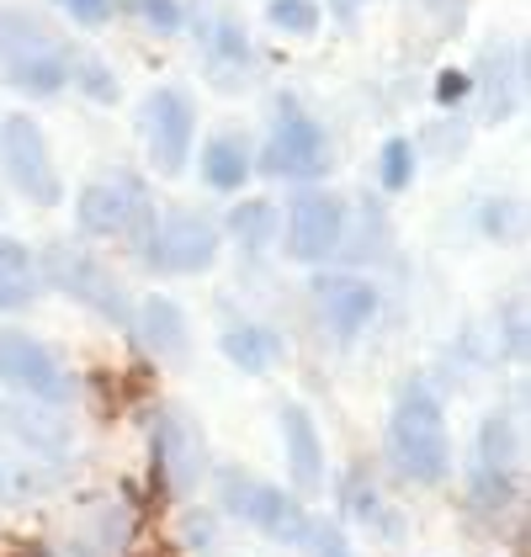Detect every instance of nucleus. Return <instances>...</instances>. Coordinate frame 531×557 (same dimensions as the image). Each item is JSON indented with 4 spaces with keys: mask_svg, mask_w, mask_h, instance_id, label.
<instances>
[{
    "mask_svg": "<svg viewBox=\"0 0 531 557\" xmlns=\"http://www.w3.org/2000/svg\"><path fill=\"white\" fill-rule=\"evenodd\" d=\"M388 457H394V468L404 472L409 483H420V488L442 483L446 472H452L446 414H442V404H436V393L425 383H409L398 393L394 420H388Z\"/></svg>",
    "mask_w": 531,
    "mask_h": 557,
    "instance_id": "obj_1",
    "label": "nucleus"
},
{
    "mask_svg": "<svg viewBox=\"0 0 531 557\" xmlns=\"http://www.w3.org/2000/svg\"><path fill=\"white\" fill-rule=\"evenodd\" d=\"M44 451H59V430L27 420L22 409H0V505H22L59 483Z\"/></svg>",
    "mask_w": 531,
    "mask_h": 557,
    "instance_id": "obj_2",
    "label": "nucleus"
},
{
    "mask_svg": "<svg viewBox=\"0 0 531 557\" xmlns=\"http://www.w3.org/2000/svg\"><path fill=\"white\" fill-rule=\"evenodd\" d=\"M219 499H223V510L229 515H239L245 525L266 531V536L282 542V547H304V536H309L313 515L304 510V499H293L287 488L266 483V478H256V472L219 468Z\"/></svg>",
    "mask_w": 531,
    "mask_h": 557,
    "instance_id": "obj_3",
    "label": "nucleus"
},
{
    "mask_svg": "<svg viewBox=\"0 0 531 557\" xmlns=\"http://www.w3.org/2000/svg\"><path fill=\"white\" fill-rule=\"evenodd\" d=\"M0 48H5V75H11L16 90H33V96L64 90V81H70V59L53 48V38H48L33 16L11 11V16L0 22Z\"/></svg>",
    "mask_w": 531,
    "mask_h": 557,
    "instance_id": "obj_4",
    "label": "nucleus"
},
{
    "mask_svg": "<svg viewBox=\"0 0 531 557\" xmlns=\"http://www.w3.org/2000/svg\"><path fill=\"white\" fill-rule=\"evenodd\" d=\"M219 260V228L202 213H165L144 234V265L165 276H197Z\"/></svg>",
    "mask_w": 531,
    "mask_h": 557,
    "instance_id": "obj_5",
    "label": "nucleus"
},
{
    "mask_svg": "<svg viewBox=\"0 0 531 557\" xmlns=\"http://www.w3.org/2000/svg\"><path fill=\"white\" fill-rule=\"evenodd\" d=\"M0 160H5V175L16 181V191L33 197L38 208L64 202V181H59V171H53V160H48V138L33 117H22V112L0 117Z\"/></svg>",
    "mask_w": 531,
    "mask_h": 557,
    "instance_id": "obj_6",
    "label": "nucleus"
},
{
    "mask_svg": "<svg viewBox=\"0 0 531 557\" xmlns=\"http://www.w3.org/2000/svg\"><path fill=\"white\" fill-rule=\"evenodd\" d=\"M48 282L64 287L75 302H86L90 313H101L107 324H118V330H128L133 324L128 293H123L118 276H112L101 260H90L86 250H75V245H53V250H48Z\"/></svg>",
    "mask_w": 531,
    "mask_h": 557,
    "instance_id": "obj_7",
    "label": "nucleus"
},
{
    "mask_svg": "<svg viewBox=\"0 0 531 557\" xmlns=\"http://www.w3.org/2000/svg\"><path fill=\"white\" fill-rule=\"evenodd\" d=\"M0 383L38 398V404H70V393H75L59 356L22 330H0Z\"/></svg>",
    "mask_w": 531,
    "mask_h": 557,
    "instance_id": "obj_8",
    "label": "nucleus"
},
{
    "mask_svg": "<svg viewBox=\"0 0 531 557\" xmlns=\"http://www.w3.org/2000/svg\"><path fill=\"white\" fill-rule=\"evenodd\" d=\"M208 462V435L186 409H160L155 420V472L171 494H192Z\"/></svg>",
    "mask_w": 531,
    "mask_h": 557,
    "instance_id": "obj_9",
    "label": "nucleus"
},
{
    "mask_svg": "<svg viewBox=\"0 0 531 557\" xmlns=\"http://www.w3.org/2000/svg\"><path fill=\"white\" fill-rule=\"evenodd\" d=\"M144 133H149V160H155V171L181 175L186 160H192V133H197L192 101H186L176 86H160L144 101Z\"/></svg>",
    "mask_w": 531,
    "mask_h": 557,
    "instance_id": "obj_10",
    "label": "nucleus"
},
{
    "mask_svg": "<svg viewBox=\"0 0 531 557\" xmlns=\"http://www.w3.org/2000/svg\"><path fill=\"white\" fill-rule=\"evenodd\" d=\"M261 165L271 175H287V181H313V175L330 171V138L304 112H282L271 138H266Z\"/></svg>",
    "mask_w": 531,
    "mask_h": 557,
    "instance_id": "obj_11",
    "label": "nucleus"
},
{
    "mask_svg": "<svg viewBox=\"0 0 531 557\" xmlns=\"http://www.w3.org/2000/svg\"><path fill=\"white\" fill-rule=\"evenodd\" d=\"M516 435H510V420L489 414L484 430H479V457H473V478H468V494L479 510H505L510 494H516Z\"/></svg>",
    "mask_w": 531,
    "mask_h": 557,
    "instance_id": "obj_12",
    "label": "nucleus"
},
{
    "mask_svg": "<svg viewBox=\"0 0 531 557\" xmlns=\"http://www.w3.org/2000/svg\"><path fill=\"white\" fill-rule=\"evenodd\" d=\"M346 234V208L330 191H304L287 213V256L293 260H330Z\"/></svg>",
    "mask_w": 531,
    "mask_h": 557,
    "instance_id": "obj_13",
    "label": "nucleus"
},
{
    "mask_svg": "<svg viewBox=\"0 0 531 557\" xmlns=\"http://www.w3.org/2000/svg\"><path fill=\"white\" fill-rule=\"evenodd\" d=\"M149 213V197H144V186L128 181V175H118V181H96L81 191V202H75V218H81V228L86 234H107V239H118V234H133L138 223Z\"/></svg>",
    "mask_w": 531,
    "mask_h": 557,
    "instance_id": "obj_14",
    "label": "nucleus"
},
{
    "mask_svg": "<svg viewBox=\"0 0 531 557\" xmlns=\"http://www.w3.org/2000/svg\"><path fill=\"white\" fill-rule=\"evenodd\" d=\"M313 308L341 341H356L378 319V287L361 282V276H319L313 282Z\"/></svg>",
    "mask_w": 531,
    "mask_h": 557,
    "instance_id": "obj_15",
    "label": "nucleus"
},
{
    "mask_svg": "<svg viewBox=\"0 0 531 557\" xmlns=\"http://www.w3.org/2000/svg\"><path fill=\"white\" fill-rule=\"evenodd\" d=\"M282 441H287V472L298 494H319L324 488V446L313 430L304 404H282Z\"/></svg>",
    "mask_w": 531,
    "mask_h": 557,
    "instance_id": "obj_16",
    "label": "nucleus"
},
{
    "mask_svg": "<svg viewBox=\"0 0 531 557\" xmlns=\"http://www.w3.org/2000/svg\"><path fill=\"white\" fill-rule=\"evenodd\" d=\"M133 330H138L144 350H155L160 361L186 356V313L165 293H149V298L133 308Z\"/></svg>",
    "mask_w": 531,
    "mask_h": 557,
    "instance_id": "obj_17",
    "label": "nucleus"
},
{
    "mask_svg": "<svg viewBox=\"0 0 531 557\" xmlns=\"http://www.w3.org/2000/svg\"><path fill=\"white\" fill-rule=\"evenodd\" d=\"M38 282H44V265L33 260V250L16 245L11 234H0V313L27 308L38 298Z\"/></svg>",
    "mask_w": 531,
    "mask_h": 557,
    "instance_id": "obj_18",
    "label": "nucleus"
},
{
    "mask_svg": "<svg viewBox=\"0 0 531 557\" xmlns=\"http://www.w3.org/2000/svg\"><path fill=\"white\" fill-rule=\"evenodd\" d=\"M245 175H250V144H245V138L219 133V138L202 144V181H208L213 191H239Z\"/></svg>",
    "mask_w": 531,
    "mask_h": 557,
    "instance_id": "obj_19",
    "label": "nucleus"
},
{
    "mask_svg": "<svg viewBox=\"0 0 531 557\" xmlns=\"http://www.w3.org/2000/svg\"><path fill=\"white\" fill-rule=\"evenodd\" d=\"M202 48H208V64H213V81H219V86H245V81H250V44H245L239 27L213 22V27L202 33Z\"/></svg>",
    "mask_w": 531,
    "mask_h": 557,
    "instance_id": "obj_20",
    "label": "nucleus"
},
{
    "mask_svg": "<svg viewBox=\"0 0 531 557\" xmlns=\"http://www.w3.org/2000/svg\"><path fill=\"white\" fill-rule=\"evenodd\" d=\"M223 356L239 367V372H271V361L282 356V341L271 335V330H261V324H234V330H223Z\"/></svg>",
    "mask_w": 531,
    "mask_h": 557,
    "instance_id": "obj_21",
    "label": "nucleus"
},
{
    "mask_svg": "<svg viewBox=\"0 0 531 557\" xmlns=\"http://www.w3.org/2000/svg\"><path fill=\"white\" fill-rule=\"evenodd\" d=\"M229 234H234L245 250H261L266 239L276 234V208H271V202H261V197L234 202V213H229Z\"/></svg>",
    "mask_w": 531,
    "mask_h": 557,
    "instance_id": "obj_22",
    "label": "nucleus"
},
{
    "mask_svg": "<svg viewBox=\"0 0 531 557\" xmlns=\"http://www.w3.org/2000/svg\"><path fill=\"white\" fill-rule=\"evenodd\" d=\"M409 175H415V144H409V138H388L383 154H378V181H383L388 191H404Z\"/></svg>",
    "mask_w": 531,
    "mask_h": 557,
    "instance_id": "obj_23",
    "label": "nucleus"
},
{
    "mask_svg": "<svg viewBox=\"0 0 531 557\" xmlns=\"http://www.w3.org/2000/svg\"><path fill=\"white\" fill-rule=\"evenodd\" d=\"M266 22L276 33H313L319 27V5L313 0H271L266 5Z\"/></svg>",
    "mask_w": 531,
    "mask_h": 557,
    "instance_id": "obj_24",
    "label": "nucleus"
},
{
    "mask_svg": "<svg viewBox=\"0 0 531 557\" xmlns=\"http://www.w3.org/2000/svg\"><path fill=\"white\" fill-rule=\"evenodd\" d=\"M346 505H351L356 520L383 525L388 536H398V520H388V515H383V494H378V488H361V483H351V499H346Z\"/></svg>",
    "mask_w": 531,
    "mask_h": 557,
    "instance_id": "obj_25",
    "label": "nucleus"
},
{
    "mask_svg": "<svg viewBox=\"0 0 531 557\" xmlns=\"http://www.w3.org/2000/svg\"><path fill=\"white\" fill-rule=\"evenodd\" d=\"M304 547H309L313 557H351L346 531H335L330 520H309V536H304Z\"/></svg>",
    "mask_w": 531,
    "mask_h": 557,
    "instance_id": "obj_26",
    "label": "nucleus"
},
{
    "mask_svg": "<svg viewBox=\"0 0 531 557\" xmlns=\"http://www.w3.org/2000/svg\"><path fill=\"white\" fill-rule=\"evenodd\" d=\"M138 16L155 27V33H181V5L176 0H133Z\"/></svg>",
    "mask_w": 531,
    "mask_h": 557,
    "instance_id": "obj_27",
    "label": "nucleus"
},
{
    "mask_svg": "<svg viewBox=\"0 0 531 557\" xmlns=\"http://www.w3.org/2000/svg\"><path fill=\"white\" fill-rule=\"evenodd\" d=\"M64 5H70V16L86 22V27H101V22L118 11V0H64Z\"/></svg>",
    "mask_w": 531,
    "mask_h": 557,
    "instance_id": "obj_28",
    "label": "nucleus"
},
{
    "mask_svg": "<svg viewBox=\"0 0 531 557\" xmlns=\"http://www.w3.org/2000/svg\"><path fill=\"white\" fill-rule=\"evenodd\" d=\"M468 90H473V75H462V70H446L442 81H436V101H442V107H452V101H462Z\"/></svg>",
    "mask_w": 531,
    "mask_h": 557,
    "instance_id": "obj_29",
    "label": "nucleus"
},
{
    "mask_svg": "<svg viewBox=\"0 0 531 557\" xmlns=\"http://www.w3.org/2000/svg\"><path fill=\"white\" fill-rule=\"evenodd\" d=\"M186 536H192V547H208L213 525H208V520H186Z\"/></svg>",
    "mask_w": 531,
    "mask_h": 557,
    "instance_id": "obj_30",
    "label": "nucleus"
},
{
    "mask_svg": "<svg viewBox=\"0 0 531 557\" xmlns=\"http://www.w3.org/2000/svg\"><path fill=\"white\" fill-rule=\"evenodd\" d=\"M361 5H367V0H330V11H335V16H356Z\"/></svg>",
    "mask_w": 531,
    "mask_h": 557,
    "instance_id": "obj_31",
    "label": "nucleus"
},
{
    "mask_svg": "<svg viewBox=\"0 0 531 557\" xmlns=\"http://www.w3.org/2000/svg\"><path fill=\"white\" fill-rule=\"evenodd\" d=\"M59 5H64V0H59Z\"/></svg>",
    "mask_w": 531,
    "mask_h": 557,
    "instance_id": "obj_32",
    "label": "nucleus"
}]
</instances>
